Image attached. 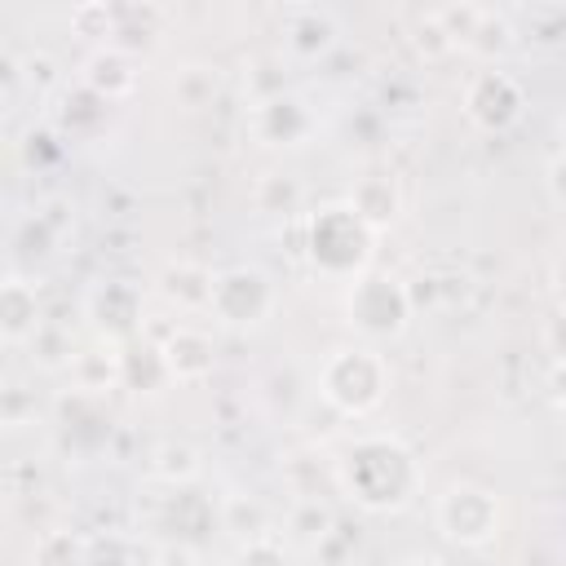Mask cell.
<instances>
[{"label": "cell", "mask_w": 566, "mask_h": 566, "mask_svg": "<svg viewBox=\"0 0 566 566\" xmlns=\"http://www.w3.org/2000/svg\"><path fill=\"white\" fill-rule=\"evenodd\" d=\"M345 486L367 509H398L416 486V460L394 438H363L345 455Z\"/></svg>", "instance_id": "6da1fadb"}, {"label": "cell", "mask_w": 566, "mask_h": 566, "mask_svg": "<svg viewBox=\"0 0 566 566\" xmlns=\"http://www.w3.org/2000/svg\"><path fill=\"white\" fill-rule=\"evenodd\" d=\"M234 566H287V553L270 535H256V539L243 544V553L234 557Z\"/></svg>", "instance_id": "ac0fdd59"}, {"label": "cell", "mask_w": 566, "mask_h": 566, "mask_svg": "<svg viewBox=\"0 0 566 566\" xmlns=\"http://www.w3.org/2000/svg\"><path fill=\"white\" fill-rule=\"evenodd\" d=\"M212 274L203 270V265H195V261H177V265H168L164 270V296L168 301H177V305H208L212 301Z\"/></svg>", "instance_id": "7c38bea8"}, {"label": "cell", "mask_w": 566, "mask_h": 566, "mask_svg": "<svg viewBox=\"0 0 566 566\" xmlns=\"http://www.w3.org/2000/svg\"><path fill=\"white\" fill-rule=\"evenodd\" d=\"M84 84L93 88V97L111 102V97H124L137 84V71H133V62L119 44H106L84 62Z\"/></svg>", "instance_id": "30bf717a"}, {"label": "cell", "mask_w": 566, "mask_h": 566, "mask_svg": "<svg viewBox=\"0 0 566 566\" xmlns=\"http://www.w3.org/2000/svg\"><path fill=\"white\" fill-rule=\"evenodd\" d=\"M548 190H553L557 203H566V155H557V159L548 164Z\"/></svg>", "instance_id": "ffe728a7"}, {"label": "cell", "mask_w": 566, "mask_h": 566, "mask_svg": "<svg viewBox=\"0 0 566 566\" xmlns=\"http://www.w3.org/2000/svg\"><path fill=\"white\" fill-rule=\"evenodd\" d=\"M159 363L177 376V380H199L212 371V340L195 327H177L164 345H159Z\"/></svg>", "instance_id": "9c48e42d"}, {"label": "cell", "mask_w": 566, "mask_h": 566, "mask_svg": "<svg viewBox=\"0 0 566 566\" xmlns=\"http://www.w3.org/2000/svg\"><path fill=\"white\" fill-rule=\"evenodd\" d=\"M562 420H566V398H562Z\"/></svg>", "instance_id": "7402d4cb"}, {"label": "cell", "mask_w": 566, "mask_h": 566, "mask_svg": "<svg viewBox=\"0 0 566 566\" xmlns=\"http://www.w3.org/2000/svg\"><path fill=\"white\" fill-rule=\"evenodd\" d=\"M349 208H354V217H358L367 230H380V226H389V221L398 217V190H394V181H385V177H367V181H358V190L349 195Z\"/></svg>", "instance_id": "8fae6325"}, {"label": "cell", "mask_w": 566, "mask_h": 566, "mask_svg": "<svg viewBox=\"0 0 566 566\" xmlns=\"http://www.w3.org/2000/svg\"><path fill=\"white\" fill-rule=\"evenodd\" d=\"M398 566H442L438 557H407V562H398Z\"/></svg>", "instance_id": "44dd1931"}, {"label": "cell", "mask_w": 566, "mask_h": 566, "mask_svg": "<svg viewBox=\"0 0 566 566\" xmlns=\"http://www.w3.org/2000/svg\"><path fill=\"white\" fill-rule=\"evenodd\" d=\"M40 305H35V287L27 279H9L0 292V336L9 345H22L40 332Z\"/></svg>", "instance_id": "ba28073f"}, {"label": "cell", "mask_w": 566, "mask_h": 566, "mask_svg": "<svg viewBox=\"0 0 566 566\" xmlns=\"http://www.w3.org/2000/svg\"><path fill=\"white\" fill-rule=\"evenodd\" d=\"M438 526H442L447 539L478 548V544H486V539L495 535V526H500V504H495V495H491L486 486L460 482V486H451V491L438 500Z\"/></svg>", "instance_id": "277c9868"}, {"label": "cell", "mask_w": 566, "mask_h": 566, "mask_svg": "<svg viewBox=\"0 0 566 566\" xmlns=\"http://www.w3.org/2000/svg\"><path fill=\"white\" fill-rule=\"evenodd\" d=\"M367 239H371V230L354 217L349 203L323 208V212L314 217V226H310V252H314V261H318L323 270H332V274L354 270V265L367 256Z\"/></svg>", "instance_id": "3957f363"}, {"label": "cell", "mask_w": 566, "mask_h": 566, "mask_svg": "<svg viewBox=\"0 0 566 566\" xmlns=\"http://www.w3.org/2000/svg\"><path fill=\"white\" fill-rule=\"evenodd\" d=\"M71 371H75V385L80 389L102 394V389H111L124 376V358L115 349H84V354L71 358Z\"/></svg>", "instance_id": "4fadbf2b"}, {"label": "cell", "mask_w": 566, "mask_h": 566, "mask_svg": "<svg viewBox=\"0 0 566 566\" xmlns=\"http://www.w3.org/2000/svg\"><path fill=\"white\" fill-rule=\"evenodd\" d=\"M155 473L168 478V482H190L199 473V455L186 447V442H164L155 451Z\"/></svg>", "instance_id": "2e32d148"}, {"label": "cell", "mask_w": 566, "mask_h": 566, "mask_svg": "<svg viewBox=\"0 0 566 566\" xmlns=\"http://www.w3.org/2000/svg\"><path fill=\"white\" fill-rule=\"evenodd\" d=\"M208 305L217 310L221 323L252 327V323H261V318L270 314L274 287H270V279H265L261 270H226V274H217Z\"/></svg>", "instance_id": "5b68a950"}, {"label": "cell", "mask_w": 566, "mask_h": 566, "mask_svg": "<svg viewBox=\"0 0 566 566\" xmlns=\"http://www.w3.org/2000/svg\"><path fill=\"white\" fill-rule=\"evenodd\" d=\"M31 566H88V539H75L71 531H49L35 544Z\"/></svg>", "instance_id": "5bb4252c"}, {"label": "cell", "mask_w": 566, "mask_h": 566, "mask_svg": "<svg viewBox=\"0 0 566 566\" xmlns=\"http://www.w3.org/2000/svg\"><path fill=\"white\" fill-rule=\"evenodd\" d=\"M407 314H411V301H407V292H402L394 279L367 274V279H358L354 292H349V318H354L363 332H371V336L402 332Z\"/></svg>", "instance_id": "8992f818"}, {"label": "cell", "mask_w": 566, "mask_h": 566, "mask_svg": "<svg viewBox=\"0 0 566 566\" xmlns=\"http://www.w3.org/2000/svg\"><path fill=\"white\" fill-rule=\"evenodd\" d=\"M385 358L367 345H354V349H336L327 363H323V376H318V394L349 411V416H363L371 411L380 398H385Z\"/></svg>", "instance_id": "7a4b0ae2"}, {"label": "cell", "mask_w": 566, "mask_h": 566, "mask_svg": "<svg viewBox=\"0 0 566 566\" xmlns=\"http://www.w3.org/2000/svg\"><path fill=\"white\" fill-rule=\"evenodd\" d=\"M433 18H438V27L447 31L451 44H464L469 49L478 40V27H482L486 9L482 4H447V9H433Z\"/></svg>", "instance_id": "9a60e30c"}, {"label": "cell", "mask_w": 566, "mask_h": 566, "mask_svg": "<svg viewBox=\"0 0 566 566\" xmlns=\"http://www.w3.org/2000/svg\"><path fill=\"white\" fill-rule=\"evenodd\" d=\"M526 97H522V84L509 75V71H478L469 80V93H464V111L473 124L500 133L509 124H517Z\"/></svg>", "instance_id": "52a82bcc"}, {"label": "cell", "mask_w": 566, "mask_h": 566, "mask_svg": "<svg viewBox=\"0 0 566 566\" xmlns=\"http://www.w3.org/2000/svg\"><path fill=\"white\" fill-rule=\"evenodd\" d=\"M544 345H548V354H553L557 363H566V305L548 318V327H544Z\"/></svg>", "instance_id": "d6986e66"}, {"label": "cell", "mask_w": 566, "mask_h": 566, "mask_svg": "<svg viewBox=\"0 0 566 566\" xmlns=\"http://www.w3.org/2000/svg\"><path fill=\"white\" fill-rule=\"evenodd\" d=\"M88 566H133V544L124 535L88 539Z\"/></svg>", "instance_id": "e0dca14e"}]
</instances>
